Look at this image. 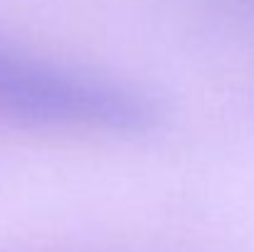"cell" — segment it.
I'll use <instances>...</instances> for the list:
<instances>
[{"mask_svg":"<svg viewBox=\"0 0 254 252\" xmlns=\"http://www.w3.org/2000/svg\"><path fill=\"white\" fill-rule=\"evenodd\" d=\"M0 116L37 126L138 134L156 124V106L124 84L0 42Z\"/></svg>","mask_w":254,"mask_h":252,"instance_id":"6da1fadb","label":"cell"}]
</instances>
